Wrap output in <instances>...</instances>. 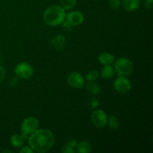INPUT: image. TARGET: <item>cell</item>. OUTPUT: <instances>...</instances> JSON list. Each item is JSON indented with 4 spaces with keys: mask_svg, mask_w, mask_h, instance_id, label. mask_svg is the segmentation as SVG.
<instances>
[{
    "mask_svg": "<svg viewBox=\"0 0 153 153\" xmlns=\"http://www.w3.org/2000/svg\"><path fill=\"white\" fill-rule=\"evenodd\" d=\"M28 140L30 147L34 152L43 153L48 152L54 146L55 138L53 132L50 130L37 128L31 133Z\"/></svg>",
    "mask_w": 153,
    "mask_h": 153,
    "instance_id": "1",
    "label": "cell"
},
{
    "mask_svg": "<svg viewBox=\"0 0 153 153\" xmlns=\"http://www.w3.org/2000/svg\"><path fill=\"white\" fill-rule=\"evenodd\" d=\"M66 19L65 9L60 5H50L43 13V21L50 26L61 25Z\"/></svg>",
    "mask_w": 153,
    "mask_h": 153,
    "instance_id": "2",
    "label": "cell"
},
{
    "mask_svg": "<svg viewBox=\"0 0 153 153\" xmlns=\"http://www.w3.org/2000/svg\"><path fill=\"white\" fill-rule=\"evenodd\" d=\"M134 65L131 60L127 58H120L114 62V70L119 76H126L132 73Z\"/></svg>",
    "mask_w": 153,
    "mask_h": 153,
    "instance_id": "3",
    "label": "cell"
},
{
    "mask_svg": "<svg viewBox=\"0 0 153 153\" xmlns=\"http://www.w3.org/2000/svg\"><path fill=\"white\" fill-rule=\"evenodd\" d=\"M91 122L97 128H104L107 126L108 116L102 109L94 111L91 114Z\"/></svg>",
    "mask_w": 153,
    "mask_h": 153,
    "instance_id": "4",
    "label": "cell"
},
{
    "mask_svg": "<svg viewBox=\"0 0 153 153\" xmlns=\"http://www.w3.org/2000/svg\"><path fill=\"white\" fill-rule=\"evenodd\" d=\"M39 127V121L37 118L29 117L25 118L22 122L21 126V130L22 133L27 134H31L34 131L38 128Z\"/></svg>",
    "mask_w": 153,
    "mask_h": 153,
    "instance_id": "5",
    "label": "cell"
},
{
    "mask_svg": "<svg viewBox=\"0 0 153 153\" xmlns=\"http://www.w3.org/2000/svg\"><path fill=\"white\" fill-rule=\"evenodd\" d=\"M115 91L121 94H126L131 90V85L129 80L125 76H119L114 83Z\"/></svg>",
    "mask_w": 153,
    "mask_h": 153,
    "instance_id": "6",
    "label": "cell"
},
{
    "mask_svg": "<svg viewBox=\"0 0 153 153\" xmlns=\"http://www.w3.org/2000/svg\"><path fill=\"white\" fill-rule=\"evenodd\" d=\"M14 72L16 76H19V78L27 79L31 77L33 73H34V70H33L32 67L29 64L26 62H21L18 64L15 67Z\"/></svg>",
    "mask_w": 153,
    "mask_h": 153,
    "instance_id": "7",
    "label": "cell"
},
{
    "mask_svg": "<svg viewBox=\"0 0 153 153\" xmlns=\"http://www.w3.org/2000/svg\"><path fill=\"white\" fill-rule=\"evenodd\" d=\"M68 85L71 88L80 89L85 85V79L81 73L78 72H73L70 73L67 78Z\"/></svg>",
    "mask_w": 153,
    "mask_h": 153,
    "instance_id": "8",
    "label": "cell"
},
{
    "mask_svg": "<svg viewBox=\"0 0 153 153\" xmlns=\"http://www.w3.org/2000/svg\"><path fill=\"white\" fill-rule=\"evenodd\" d=\"M84 15L79 10H73L66 14V20L68 21L72 25H79L83 22Z\"/></svg>",
    "mask_w": 153,
    "mask_h": 153,
    "instance_id": "9",
    "label": "cell"
},
{
    "mask_svg": "<svg viewBox=\"0 0 153 153\" xmlns=\"http://www.w3.org/2000/svg\"><path fill=\"white\" fill-rule=\"evenodd\" d=\"M51 45L56 50H62L65 47L66 38L62 34L55 36L51 40Z\"/></svg>",
    "mask_w": 153,
    "mask_h": 153,
    "instance_id": "10",
    "label": "cell"
},
{
    "mask_svg": "<svg viewBox=\"0 0 153 153\" xmlns=\"http://www.w3.org/2000/svg\"><path fill=\"white\" fill-rule=\"evenodd\" d=\"M140 0H123V6L127 11H134L140 7Z\"/></svg>",
    "mask_w": 153,
    "mask_h": 153,
    "instance_id": "11",
    "label": "cell"
},
{
    "mask_svg": "<svg viewBox=\"0 0 153 153\" xmlns=\"http://www.w3.org/2000/svg\"><path fill=\"white\" fill-rule=\"evenodd\" d=\"M98 60L103 65H111L114 62L115 57L108 52H103L99 55Z\"/></svg>",
    "mask_w": 153,
    "mask_h": 153,
    "instance_id": "12",
    "label": "cell"
},
{
    "mask_svg": "<svg viewBox=\"0 0 153 153\" xmlns=\"http://www.w3.org/2000/svg\"><path fill=\"white\" fill-rule=\"evenodd\" d=\"M76 149L79 153H90L92 151V146L88 140H83L80 143H78Z\"/></svg>",
    "mask_w": 153,
    "mask_h": 153,
    "instance_id": "13",
    "label": "cell"
},
{
    "mask_svg": "<svg viewBox=\"0 0 153 153\" xmlns=\"http://www.w3.org/2000/svg\"><path fill=\"white\" fill-rule=\"evenodd\" d=\"M114 74V67L111 65H105L101 70V76L104 79H111Z\"/></svg>",
    "mask_w": 153,
    "mask_h": 153,
    "instance_id": "14",
    "label": "cell"
},
{
    "mask_svg": "<svg viewBox=\"0 0 153 153\" xmlns=\"http://www.w3.org/2000/svg\"><path fill=\"white\" fill-rule=\"evenodd\" d=\"M86 89L93 95H100L102 93L101 87L99 85H97V83L93 82H90L86 85Z\"/></svg>",
    "mask_w": 153,
    "mask_h": 153,
    "instance_id": "15",
    "label": "cell"
},
{
    "mask_svg": "<svg viewBox=\"0 0 153 153\" xmlns=\"http://www.w3.org/2000/svg\"><path fill=\"white\" fill-rule=\"evenodd\" d=\"M23 140L22 136L19 134H13L10 137V143L14 147L16 148L21 147L23 145Z\"/></svg>",
    "mask_w": 153,
    "mask_h": 153,
    "instance_id": "16",
    "label": "cell"
},
{
    "mask_svg": "<svg viewBox=\"0 0 153 153\" xmlns=\"http://www.w3.org/2000/svg\"><path fill=\"white\" fill-rule=\"evenodd\" d=\"M109 127L113 129H118L120 128V121L115 115H111L108 117V123Z\"/></svg>",
    "mask_w": 153,
    "mask_h": 153,
    "instance_id": "17",
    "label": "cell"
},
{
    "mask_svg": "<svg viewBox=\"0 0 153 153\" xmlns=\"http://www.w3.org/2000/svg\"><path fill=\"white\" fill-rule=\"evenodd\" d=\"M77 0H60L61 6L66 10H70L76 6Z\"/></svg>",
    "mask_w": 153,
    "mask_h": 153,
    "instance_id": "18",
    "label": "cell"
},
{
    "mask_svg": "<svg viewBox=\"0 0 153 153\" xmlns=\"http://www.w3.org/2000/svg\"><path fill=\"white\" fill-rule=\"evenodd\" d=\"M99 76H100L99 72L97 71V70H91V71L86 75V79L87 80L89 81V82H94V81H96L98 79Z\"/></svg>",
    "mask_w": 153,
    "mask_h": 153,
    "instance_id": "19",
    "label": "cell"
},
{
    "mask_svg": "<svg viewBox=\"0 0 153 153\" xmlns=\"http://www.w3.org/2000/svg\"><path fill=\"white\" fill-rule=\"evenodd\" d=\"M109 6L111 7L112 9L114 10H117L121 5L120 0H109Z\"/></svg>",
    "mask_w": 153,
    "mask_h": 153,
    "instance_id": "20",
    "label": "cell"
},
{
    "mask_svg": "<svg viewBox=\"0 0 153 153\" xmlns=\"http://www.w3.org/2000/svg\"><path fill=\"white\" fill-rule=\"evenodd\" d=\"M61 152L63 153H74L75 152V149L72 146H70V145H68L67 143H66L62 148H61Z\"/></svg>",
    "mask_w": 153,
    "mask_h": 153,
    "instance_id": "21",
    "label": "cell"
},
{
    "mask_svg": "<svg viewBox=\"0 0 153 153\" xmlns=\"http://www.w3.org/2000/svg\"><path fill=\"white\" fill-rule=\"evenodd\" d=\"M61 25H62L63 28H64V29L65 30V31H71L72 30H73V25H72L71 24H70V22H68V21L66 20V19L64 21V22H62V23H61Z\"/></svg>",
    "mask_w": 153,
    "mask_h": 153,
    "instance_id": "22",
    "label": "cell"
},
{
    "mask_svg": "<svg viewBox=\"0 0 153 153\" xmlns=\"http://www.w3.org/2000/svg\"><path fill=\"white\" fill-rule=\"evenodd\" d=\"M99 104H100V102H99V100H97V99L96 98L91 99V101H90V103H89L91 108L92 109L97 108L99 106Z\"/></svg>",
    "mask_w": 153,
    "mask_h": 153,
    "instance_id": "23",
    "label": "cell"
},
{
    "mask_svg": "<svg viewBox=\"0 0 153 153\" xmlns=\"http://www.w3.org/2000/svg\"><path fill=\"white\" fill-rule=\"evenodd\" d=\"M68 145H70V146H72V147H73L74 149H76V146H77V144H78V142L77 140H76V139H70V140H67V143Z\"/></svg>",
    "mask_w": 153,
    "mask_h": 153,
    "instance_id": "24",
    "label": "cell"
},
{
    "mask_svg": "<svg viewBox=\"0 0 153 153\" xmlns=\"http://www.w3.org/2000/svg\"><path fill=\"white\" fill-rule=\"evenodd\" d=\"M19 152L20 153H33L34 152V150L31 149L30 146H24L23 148L19 150Z\"/></svg>",
    "mask_w": 153,
    "mask_h": 153,
    "instance_id": "25",
    "label": "cell"
},
{
    "mask_svg": "<svg viewBox=\"0 0 153 153\" xmlns=\"http://www.w3.org/2000/svg\"><path fill=\"white\" fill-rule=\"evenodd\" d=\"M5 78V70L1 66H0V83H1Z\"/></svg>",
    "mask_w": 153,
    "mask_h": 153,
    "instance_id": "26",
    "label": "cell"
},
{
    "mask_svg": "<svg viewBox=\"0 0 153 153\" xmlns=\"http://www.w3.org/2000/svg\"><path fill=\"white\" fill-rule=\"evenodd\" d=\"M146 1H147V2H149V3H151V4H152L153 0H146Z\"/></svg>",
    "mask_w": 153,
    "mask_h": 153,
    "instance_id": "27",
    "label": "cell"
},
{
    "mask_svg": "<svg viewBox=\"0 0 153 153\" xmlns=\"http://www.w3.org/2000/svg\"><path fill=\"white\" fill-rule=\"evenodd\" d=\"M3 152H13L11 150H4Z\"/></svg>",
    "mask_w": 153,
    "mask_h": 153,
    "instance_id": "28",
    "label": "cell"
},
{
    "mask_svg": "<svg viewBox=\"0 0 153 153\" xmlns=\"http://www.w3.org/2000/svg\"><path fill=\"white\" fill-rule=\"evenodd\" d=\"M0 148H1V147H0Z\"/></svg>",
    "mask_w": 153,
    "mask_h": 153,
    "instance_id": "29",
    "label": "cell"
}]
</instances>
